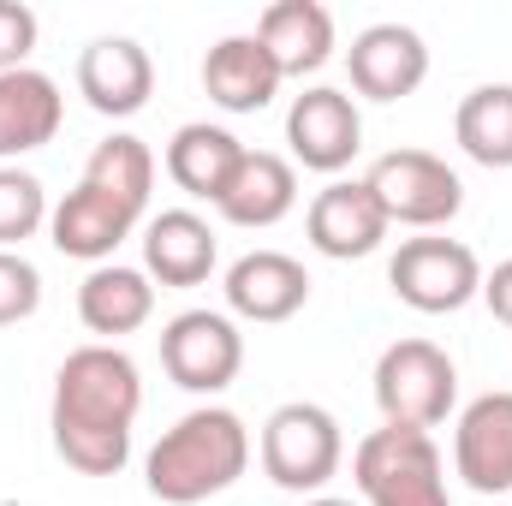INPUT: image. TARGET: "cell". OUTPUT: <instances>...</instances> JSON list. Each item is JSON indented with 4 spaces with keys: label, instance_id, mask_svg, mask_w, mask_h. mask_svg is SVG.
<instances>
[{
    "label": "cell",
    "instance_id": "4316f807",
    "mask_svg": "<svg viewBox=\"0 0 512 506\" xmlns=\"http://www.w3.org/2000/svg\"><path fill=\"white\" fill-rule=\"evenodd\" d=\"M36 12L24 0H0V72H24L36 48Z\"/></svg>",
    "mask_w": 512,
    "mask_h": 506
},
{
    "label": "cell",
    "instance_id": "2e32d148",
    "mask_svg": "<svg viewBox=\"0 0 512 506\" xmlns=\"http://www.w3.org/2000/svg\"><path fill=\"white\" fill-rule=\"evenodd\" d=\"M221 262L215 227L197 209H161L143 227V274L161 286H203Z\"/></svg>",
    "mask_w": 512,
    "mask_h": 506
},
{
    "label": "cell",
    "instance_id": "ac0fdd59",
    "mask_svg": "<svg viewBox=\"0 0 512 506\" xmlns=\"http://www.w3.org/2000/svg\"><path fill=\"white\" fill-rule=\"evenodd\" d=\"M66 120V96L48 72L24 66V72H0V167H12L18 155L42 149L60 137Z\"/></svg>",
    "mask_w": 512,
    "mask_h": 506
},
{
    "label": "cell",
    "instance_id": "8992f818",
    "mask_svg": "<svg viewBox=\"0 0 512 506\" xmlns=\"http://www.w3.org/2000/svg\"><path fill=\"white\" fill-rule=\"evenodd\" d=\"M387 286L399 304H411L417 316H453L465 310L471 298H483V262L465 239H441V233H423V239H405L393 262H387Z\"/></svg>",
    "mask_w": 512,
    "mask_h": 506
},
{
    "label": "cell",
    "instance_id": "9c48e42d",
    "mask_svg": "<svg viewBox=\"0 0 512 506\" xmlns=\"http://www.w3.org/2000/svg\"><path fill=\"white\" fill-rule=\"evenodd\" d=\"M286 143H292L298 167L340 179L358 161V149H364V114H358V102L346 90L316 84V90L292 96V108H286Z\"/></svg>",
    "mask_w": 512,
    "mask_h": 506
},
{
    "label": "cell",
    "instance_id": "484cf974",
    "mask_svg": "<svg viewBox=\"0 0 512 506\" xmlns=\"http://www.w3.org/2000/svg\"><path fill=\"white\" fill-rule=\"evenodd\" d=\"M42 304V274L24 251H0V328L30 322Z\"/></svg>",
    "mask_w": 512,
    "mask_h": 506
},
{
    "label": "cell",
    "instance_id": "ffe728a7",
    "mask_svg": "<svg viewBox=\"0 0 512 506\" xmlns=\"http://www.w3.org/2000/svg\"><path fill=\"white\" fill-rule=\"evenodd\" d=\"M149 316H155V280H149L143 268L102 262V268L84 274V286H78V322H84L102 346H114L120 334H137Z\"/></svg>",
    "mask_w": 512,
    "mask_h": 506
},
{
    "label": "cell",
    "instance_id": "cb8c5ba5",
    "mask_svg": "<svg viewBox=\"0 0 512 506\" xmlns=\"http://www.w3.org/2000/svg\"><path fill=\"white\" fill-rule=\"evenodd\" d=\"M84 185H96V191H108L114 203H126V209H149V191H155V149L143 143V137H131V131H114V137H102L96 149H90V161H84Z\"/></svg>",
    "mask_w": 512,
    "mask_h": 506
},
{
    "label": "cell",
    "instance_id": "9a60e30c",
    "mask_svg": "<svg viewBox=\"0 0 512 506\" xmlns=\"http://www.w3.org/2000/svg\"><path fill=\"white\" fill-rule=\"evenodd\" d=\"M304 304H310V274H304L298 256L251 251L227 268V310L245 316V322H256V328L292 322Z\"/></svg>",
    "mask_w": 512,
    "mask_h": 506
},
{
    "label": "cell",
    "instance_id": "ba28073f",
    "mask_svg": "<svg viewBox=\"0 0 512 506\" xmlns=\"http://www.w3.org/2000/svg\"><path fill=\"white\" fill-rule=\"evenodd\" d=\"M161 370L185 393H221L245 370V334L221 310H185L161 328Z\"/></svg>",
    "mask_w": 512,
    "mask_h": 506
},
{
    "label": "cell",
    "instance_id": "603a6c76",
    "mask_svg": "<svg viewBox=\"0 0 512 506\" xmlns=\"http://www.w3.org/2000/svg\"><path fill=\"white\" fill-rule=\"evenodd\" d=\"M453 143L489 173L512 167V84H477L453 114Z\"/></svg>",
    "mask_w": 512,
    "mask_h": 506
},
{
    "label": "cell",
    "instance_id": "30bf717a",
    "mask_svg": "<svg viewBox=\"0 0 512 506\" xmlns=\"http://www.w3.org/2000/svg\"><path fill=\"white\" fill-rule=\"evenodd\" d=\"M346 72H352L358 96H370V102H405L429 78V42L411 24H370V30L352 36Z\"/></svg>",
    "mask_w": 512,
    "mask_h": 506
},
{
    "label": "cell",
    "instance_id": "6da1fadb",
    "mask_svg": "<svg viewBox=\"0 0 512 506\" xmlns=\"http://www.w3.org/2000/svg\"><path fill=\"white\" fill-rule=\"evenodd\" d=\"M143 411V376L120 346H78L54 376V453L84 477H120L131 459V423Z\"/></svg>",
    "mask_w": 512,
    "mask_h": 506
},
{
    "label": "cell",
    "instance_id": "277c9868",
    "mask_svg": "<svg viewBox=\"0 0 512 506\" xmlns=\"http://www.w3.org/2000/svg\"><path fill=\"white\" fill-rule=\"evenodd\" d=\"M352 483L364 506H453L447 459L429 429H370L352 453Z\"/></svg>",
    "mask_w": 512,
    "mask_h": 506
},
{
    "label": "cell",
    "instance_id": "3957f363",
    "mask_svg": "<svg viewBox=\"0 0 512 506\" xmlns=\"http://www.w3.org/2000/svg\"><path fill=\"white\" fill-rule=\"evenodd\" d=\"M256 459H262V477L286 495H322L334 477H340V459H346V435H340V417L316 399H286L268 411L262 423V441H256Z\"/></svg>",
    "mask_w": 512,
    "mask_h": 506
},
{
    "label": "cell",
    "instance_id": "5bb4252c",
    "mask_svg": "<svg viewBox=\"0 0 512 506\" xmlns=\"http://www.w3.org/2000/svg\"><path fill=\"white\" fill-rule=\"evenodd\" d=\"M137 221H143L137 209L114 203L108 191H96V185L78 179V191H66V197L48 209V239H54L60 256L102 268V262H114V251L137 233Z\"/></svg>",
    "mask_w": 512,
    "mask_h": 506
},
{
    "label": "cell",
    "instance_id": "52a82bcc",
    "mask_svg": "<svg viewBox=\"0 0 512 506\" xmlns=\"http://www.w3.org/2000/svg\"><path fill=\"white\" fill-rule=\"evenodd\" d=\"M364 185L376 191L387 227L435 233V227H447L465 209V179L429 149H387L382 161L364 173Z\"/></svg>",
    "mask_w": 512,
    "mask_h": 506
},
{
    "label": "cell",
    "instance_id": "f1b7e54d",
    "mask_svg": "<svg viewBox=\"0 0 512 506\" xmlns=\"http://www.w3.org/2000/svg\"><path fill=\"white\" fill-rule=\"evenodd\" d=\"M304 506H358V501H340V495H310Z\"/></svg>",
    "mask_w": 512,
    "mask_h": 506
},
{
    "label": "cell",
    "instance_id": "5b68a950",
    "mask_svg": "<svg viewBox=\"0 0 512 506\" xmlns=\"http://www.w3.org/2000/svg\"><path fill=\"white\" fill-rule=\"evenodd\" d=\"M376 405L393 429H435L459 405V364L435 340H393L376 358Z\"/></svg>",
    "mask_w": 512,
    "mask_h": 506
},
{
    "label": "cell",
    "instance_id": "83f0119b",
    "mask_svg": "<svg viewBox=\"0 0 512 506\" xmlns=\"http://www.w3.org/2000/svg\"><path fill=\"white\" fill-rule=\"evenodd\" d=\"M483 304H489V316H495V322H507V328H512V256H507V262H495V268L483 274Z\"/></svg>",
    "mask_w": 512,
    "mask_h": 506
},
{
    "label": "cell",
    "instance_id": "7402d4cb",
    "mask_svg": "<svg viewBox=\"0 0 512 506\" xmlns=\"http://www.w3.org/2000/svg\"><path fill=\"white\" fill-rule=\"evenodd\" d=\"M239 161H245V143L227 126H209V120L179 126L173 143H167V179L185 197H197V203H221V191L239 173Z\"/></svg>",
    "mask_w": 512,
    "mask_h": 506
},
{
    "label": "cell",
    "instance_id": "7c38bea8",
    "mask_svg": "<svg viewBox=\"0 0 512 506\" xmlns=\"http://www.w3.org/2000/svg\"><path fill=\"white\" fill-rule=\"evenodd\" d=\"M304 233H310V245L322 256L358 262V256L382 251L387 215H382V203H376V191H370L364 179H328V185L310 197Z\"/></svg>",
    "mask_w": 512,
    "mask_h": 506
},
{
    "label": "cell",
    "instance_id": "4fadbf2b",
    "mask_svg": "<svg viewBox=\"0 0 512 506\" xmlns=\"http://www.w3.org/2000/svg\"><path fill=\"white\" fill-rule=\"evenodd\" d=\"M453 471L477 495H512V393H483L459 411Z\"/></svg>",
    "mask_w": 512,
    "mask_h": 506
},
{
    "label": "cell",
    "instance_id": "44dd1931",
    "mask_svg": "<svg viewBox=\"0 0 512 506\" xmlns=\"http://www.w3.org/2000/svg\"><path fill=\"white\" fill-rule=\"evenodd\" d=\"M215 209L233 227H274V221H286L298 209V167L286 155H274V149H245V161L227 179Z\"/></svg>",
    "mask_w": 512,
    "mask_h": 506
},
{
    "label": "cell",
    "instance_id": "7a4b0ae2",
    "mask_svg": "<svg viewBox=\"0 0 512 506\" xmlns=\"http://www.w3.org/2000/svg\"><path fill=\"white\" fill-rule=\"evenodd\" d=\"M251 471V429L227 405L185 411L143 459V489L161 506H197L227 495Z\"/></svg>",
    "mask_w": 512,
    "mask_h": 506
},
{
    "label": "cell",
    "instance_id": "d4e9b609",
    "mask_svg": "<svg viewBox=\"0 0 512 506\" xmlns=\"http://www.w3.org/2000/svg\"><path fill=\"white\" fill-rule=\"evenodd\" d=\"M48 227V191L24 167H0V251H18Z\"/></svg>",
    "mask_w": 512,
    "mask_h": 506
},
{
    "label": "cell",
    "instance_id": "e0dca14e",
    "mask_svg": "<svg viewBox=\"0 0 512 506\" xmlns=\"http://www.w3.org/2000/svg\"><path fill=\"white\" fill-rule=\"evenodd\" d=\"M280 66L256 36H221L203 54V90L221 114H262L280 96Z\"/></svg>",
    "mask_w": 512,
    "mask_h": 506
},
{
    "label": "cell",
    "instance_id": "8fae6325",
    "mask_svg": "<svg viewBox=\"0 0 512 506\" xmlns=\"http://www.w3.org/2000/svg\"><path fill=\"white\" fill-rule=\"evenodd\" d=\"M78 96L102 114V120H131L149 108L155 96V60L143 42L131 36H96L78 54Z\"/></svg>",
    "mask_w": 512,
    "mask_h": 506
},
{
    "label": "cell",
    "instance_id": "d6986e66",
    "mask_svg": "<svg viewBox=\"0 0 512 506\" xmlns=\"http://www.w3.org/2000/svg\"><path fill=\"white\" fill-rule=\"evenodd\" d=\"M256 42L274 54L280 78H310L334 60V12L322 0H274L256 18Z\"/></svg>",
    "mask_w": 512,
    "mask_h": 506
}]
</instances>
